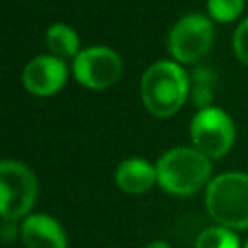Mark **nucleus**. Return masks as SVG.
<instances>
[{"label":"nucleus","mask_w":248,"mask_h":248,"mask_svg":"<svg viewBox=\"0 0 248 248\" xmlns=\"http://www.w3.org/2000/svg\"><path fill=\"white\" fill-rule=\"evenodd\" d=\"M196 248H240L238 236L227 227H209L200 232Z\"/></svg>","instance_id":"ddd939ff"},{"label":"nucleus","mask_w":248,"mask_h":248,"mask_svg":"<svg viewBox=\"0 0 248 248\" xmlns=\"http://www.w3.org/2000/svg\"><path fill=\"white\" fill-rule=\"evenodd\" d=\"M122 72L120 56L103 45L89 46L78 52L74 58V74L76 78L93 89H103L118 79Z\"/></svg>","instance_id":"0eeeda50"},{"label":"nucleus","mask_w":248,"mask_h":248,"mask_svg":"<svg viewBox=\"0 0 248 248\" xmlns=\"http://www.w3.org/2000/svg\"><path fill=\"white\" fill-rule=\"evenodd\" d=\"M244 248H248V242H246V246H244Z\"/></svg>","instance_id":"a211bd4d"},{"label":"nucleus","mask_w":248,"mask_h":248,"mask_svg":"<svg viewBox=\"0 0 248 248\" xmlns=\"http://www.w3.org/2000/svg\"><path fill=\"white\" fill-rule=\"evenodd\" d=\"M209 215L227 229H248V174L223 172L215 176L205 194Z\"/></svg>","instance_id":"f03ea898"},{"label":"nucleus","mask_w":248,"mask_h":248,"mask_svg":"<svg viewBox=\"0 0 248 248\" xmlns=\"http://www.w3.org/2000/svg\"><path fill=\"white\" fill-rule=\"evenodd\" d=\"M213 43V25L202 14L182 16L169 33V50L182 62L202 58Z\"/></svg>","instance_id":"423d86ee"},{"label":"nucleus","mask_w":248,"mask_h":248,"mask_svg":"<svg viewBox=\"0 0 248 248\" xmlns=\"http://www.w3.org/2000/svg\"><path fill=\"white\" fill-rule=\"evenodd\" d=\"M215 81H217V76L213 74V70H209L205 66L196 68V72L192 74V99L200 108L211 107L209 101L213 97L211 91H213Z\"/></svg>","instance_id":"f8f14e48"},{"label":"nucleus","mask_w":248,"mask_h":248,"mask_svg":"<svg viewBox=\"0 0 248 248\" xmlns=\"http://www.w3.org/2000/svg\"><path fill=\"white\" fill-rule=\"evenodd\" d=\"M190 87L186 72L169 60L151 64L141 76V99L149 112L157 116H169L184 103Z\"/></svg>","instance_id":"f257e3e1"},{"label":"nucleus","mask_w":248,"mask_h":248,"mask_svg":"<svg viewBox=\"0 0 248 248\" xmlns=\"http://www.w3.org/2000/svg\"><path fill=\"white\" fill-rule=\"evenodd\" d=\"M66 64L56 56H37L23 70V83L35 95H52L66 81Z\"/></svg>","instance_id":"6e6552de"},{"label":"nucleus","mask_w":248,"mask_h":248,"mask_svg":"<svg viewBox=\"0 0 248 248\" xmlns=\"http://www.w3.org/2000/svg\"><path fill=\"white\" fill-rule=\"evenodd\" d=\"M157 180V167L147 163L145 159H126L116 169V184L120 190L130 194H141L153 186Z\"/></svg>","instance_id":"9d476101"},{"label":"nucleus","mask_w":248,"mask_h":248,"mask_svg":"<svg viewBox=\"0 0 248 248\" xmlns=\"http://www.w3.org/2000/svg\"><path fill=\"white\" fill-rule=\"evenodd\" d=\"M46 45L54 52L56 58H68V56L76 58L78 52H79L78 50V46H79L78 33L66 23H54L52 27H48Z\"/></svg>","instance_id":"9b49d317"},{"label":"nucleus","mask_w":248,"mask_h":248,"mask_svg":"<svg viewBox=\"0 0 248 248\" xmlns=\"http://www.w3.org/2000/svg\"><path fill=\"white\" fill-rule=\"evenodd\" d=\"M145 248H170V246H169L165 240H153V242H151V244H147Z\"/></svg>","instance_id":"f3484780"},{"label":"nucleus","mask_w":248,"mask_h":248,"mask_svg":"<svg viewBox=\"0 0 248 248\" xmlns=\"http://www.w3.org/2000/svg\"><path fill=\"white\" fill-rule=\"evenodd\" d=\"M209 172L211 165L207 157L192 147H174L157 163L159 184L176 196H190L198 192L207 182Z\"/></svg>","instance_id":"7ed1b4c3"},{"label":"nucleus","mask_w":248,"mask_h":248,"mask_svg":"<svg viewBox=\"0 0 248 248\" xmlns=\"http://www.w3.org/2000/svg\"><path fill=\"white\" fill-rule=\"evenodd\" d=\"M25 248H66V232L56 219L45 213L25 217L21 225Z\"/></svg>","instance_id":"1a4fd4ad"},{"label":"nucleus","mask_w":248,"mask_h":248,"mask_svg":"<svg viewBox=\"0 0 248 248\" xmlns=\"http://www.w3.org/2000/svg\"><path fill=\"white\" fill-rule=\"evenodd\" d=\"M37 198L35 174L17 161H2L0 165V211L2 219L16 221L33 207Z\"/></svg>","instance_id":"20e7f679"},{"label":"nucleus","mask_w":248,"mask_h":248,"mask_svg":"<svg viewBox=\"0 0 248 248\" xmlns=\"http://www.w3.org/2000/svg\"><path fill=\"white\" fill-rule=\"evenodd\" d=\"M232 45H234V52L236 56L248 64V17H244L236 31H234V37H232Z\"/></svg>","instance_id":"2eb2a0df"},{"label":"nucleus","mask_w":248,"mask_h":248,"mask_svg":"<svg viewBox=\"0 0 248 248\" xmlns=\"http://www.w3.org/2000/svg\"><path fill=\"white\" fill-rule=\"evenodd\" d=\"M194 145L205 157H221L234 141V124L219 107L200 108L190 124Z\"/></svg>","instance_id":"39448f33"},{"label":"nucleus","mask_w":248,"mask_h":248,"mask_svg":"<svg viewBox=\"0 0 248 248\" xmlns=\"http://www.w3.org/2000/svg\"><path fill=\"white\" fill-rule=\"evenodd\" d=\"M244 0H207V10L215 19L227 21L240 14Z\"/></svg>","instance_id":"4468645a"},{"label":"nucleus","mask_w":248,"mask_h":248,"mask_svg":"<svg viewBox=\"0 0 248 248\" xmlns=\"http://www.w3.org/2000/svg\"><path fill=\"white\" fill-rule=\"evenodd\" d=\"M0 232H2V240L8 244L14 240L17 229H16V221H10V219H2V225H0Z\"/></svg>","instance_id":"dca6fc26"}]
</instances>
